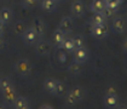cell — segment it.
Instances as JSON below:
<instances>
[{
  "label": "cell",
  "instance_id": "6da1fadb",
  "mask_svg": "<svg viewBox=\"0 0 127 109\" xmlns=\"http://www.w3.org/2000/svg\"><path fill=\"white\" fill-rule=\"evenodd\" d=\"M15 69L16 72L22 75V76H28L30 75V73H32V70H33V66H32V63H30L29 60H27V58H21L16 62V64H15Z\"/></svg>",
  "mask_w": 127,
  "mask_h": 109
},
{
  "label": "cell",
  "instance_id": "7a4b0ae2",
  "mask_svg": "<svg viewBox=\"0 0 127 109\" xmlns=\"http://www.w3.org/2000/svg\"><path fill=\"white\" fill-rule=\"evenodd\" d=\"M22 39L24 41V44H27V45H35L36 41L40 40V38H39V35L36 34V32L33 29L32 27H29V28H26V29L23 30Z\"/></svg>",
  "mask_w": 127,
  "mask_h": 109
},
{
  "label": "cell",
  "instance_id": "3957f363",
  "mask_svg": "<svg viewBox=\"0 0 127 109\" xmlns=\"http://www.w3.org/2000/svg\"><path fill=\"white\" fill-rule=\"evenodd\" d=\"M52 50V44L46 40H38L35 44V53L40 56H49Z\"/></svg>",
  "mask_w": 127,
  "mask_h": 109
},
{
  "label": "cell",
  "instance_id": "277c9868",
  "mask_svg": "<svg viewBox=\"0 0 127 109\" xmlns=\"http://www.w3.org/2000/svg\"><path fill=\"white\" fill-rule=\"evenodd\" d=\"M88 50L84 46V47H79V49H75L73 51V61L78 62L80 64H85L88 60Z\"/></svg>",
  "mask_w": 127,
  "mask_h": 109
},
{
  "label": "cell",
  "instance_id": "5b68a950",
  "mask_svg": "<svg viewBox=\"0 0 127 109\" xmlns=\"http://www.w3.org/2000/svg\"><path fill=\"white\" fill-rule=\"evenodd\" d=\"M91 34L92 36L97 38V39H104L109 35V29H108L107 23L105 24H96L92 26L91 28Z\"/></svg>",
  "mask_w": 127,
  "mask_h": 109
},
{
  "label": "cell",
  "instance_id": "8992f818",
  "mask_svg": "<svg viewBox=\"0 0 127 109\" xmlns=\"http://www.w3.org/2000/svg\"><path fill=\"white\" fill-rule=\"evenodd\" d=\"M70 13L73 17H81L85 13V5L81 0H74L70 6Z\"/></svg>",
  "mask_w": 127,
  "mask_h": 109
},
{
  "label": "cell",
  "instance_id": "52a82bcc",
  "mask_svg": "<svg viewBox=\"0 0 127 109\" xmlns=\"http://www.w3.org/2000/svg\"><path fill=\"white\" fill-rule=\"evenodd\" d=\"M32 28L36 32V34L39 35V38L41 39L45 34V30H46V26H45V22L42 18L40 17H35L33 22H32Z\"/></svg>",
  "mask_w": 127,
  "mask_h": 109
},
{
  "label": "cell",
  "instance_id": "ba28073f",
  "mask_svg": "<svg viewBox=\"0 0 127 109\" xmlns=\"http://www.w3.org/2000/svg\"><path fill=\"white\" fill-rule=\"evenodd\" d=\"M65 39V34L62 32V30H59L58 28L53 32V34H52V36H51V44L53 45V46H56L57 49H61L62 47V44H63V41Z\"/></svg>",
  "mask_w": 127,
  "mask_h": 109
},
{
  "label": "cell",
  "instance_id": "9c48e42d",
  "mask_svg": "<svg viewBox=\"0 0 127 109\" xmlns=\"http://www.w3.org/2000/svg\"><path fill=\"white\" fill-rule=\"evenodd\" d=\"M119 102H120V99H119V96H117L116 93H107L104 96V99H103L104 106L109 109L116 108Z\"/></svg>",
  "mask_w": 127,
  "mask_h": 109
},
{
  "label": "cell",
  "instance_id": "30bf717a",
  "mask_svg": "<svg viewBox=\"0 0 127 109\" xmlns=\"http://www.w3.org/2000/svg\"><path fill=\"white\" fill-rule=\"evenodd\" d=\"M58 29L62 30L64 34H68L73 29V17L70 16H65L63 17L58 24Z\"/></svg>",
  "mask_w": 127,
  "mask_h": 109
},
{
  "label": "cell",
  "instance_id": "8fae6325",
  "mask_svg": "<svg viewBox=\"0 0 127 109\" xmlns=\"http://www.w3.org/2000/svg\"><path fill=\"white\" fill-rule=\"evenodd\" d=\"M11 107L13 109H28V108H30L28 99L26 98V97H23V96H17L16 98L13 99Z\"/></svg>",
  "mask_w": 127,
  "mask_h": 109
},
{
  "label": "cell",
  "instance_id": "7c38bea8",
  "mask_svg": "<svg viewBox=\"0 0 127 109\" xmlns=\"http://www.w3.org/2000/svg\"><path fill=\"white\" fill-rule=\"evenodd\" d=\"M1 95H2V99H4L5 103H12L13 99L17 97V92H16L15 86H11L9 89H6L5 91H2Z\"/></svg>",
  "mask_w": 127,
  "mask_h": 109
},
{
  "label": "cell",
  "instance_id": "4fadbf2b",
  "mask_svg": "<svg viewBox=\"0 0 127 109\" xmlns=\"http://www.w3.org/2000/svg\"><path fill=\"white\" fill-rule=\"evenodd\" d=\"M111 29L116 34H122L125 32V20L121 17H116L111 23Z\"/></svg>",
  "mask_w": 127,
  "mask_h": 109
},
{
  "label": "cell",
  "instance_id": "5bb4252c",
  "mask_svg": "<svg viewBox=\"0 0 127 109\" xmlns=\"http://www.w3.org/2000/svg\"><path fill=\"white\" fill-rule=\"evenodd\" d=\"M13 18V12L10 7H2L0 10V20L4 22V24H9L11 23V21Z\"/></svg>",
  "mask_w": 127,
  "mask_h": 109
},
{
  "label": "cell",
  "instance_id": "9a60e30c",
  "mask_svg": "<svg viewBox=\"0 0 127 109\" xmlns=\"http://www.w3.org/2000/svg\"><path fill=\"white\" fill-rule=\"evenodd\" d=\"M40 6H41V9L45 12H53L57 9L58 2L56 0H42L40 2Z\"/></svg>",
  "mask_w": 127,
  "mask_h": 109
},
{
  "label": "cell",
  "instance_id": "2e32d148",
  "mask_svg": "<svg viewBox=\"0 0 127 109\" xmlns=\"http://www.w3.org/2000/svg\"><path fill=\"white\" fill-rule=\"evenodd\" d=\"M68 72H69V74H70L71 76H78V75L81 74V72H82V64H80V63H78V62L73 61V62L69 64Z\"/></svg>",
  "mask_w": 127,
  "mask_h": 109
},
{
  "label": "cell",
  "instance_id": "e0dca14e",
  "mask_svg": "<svg viewBox=\"0 0 127 109\" xmlns=\"http://www.w3.org/2000/svg\"><path fill=\"white\" fill-rule=\"evenodd\" d=\"M70 92L73 93V96L75 97L78 103L81 102L82 99L85 98V96H86V91H85V89L82 86H75V87H73V89L70 90Z\"/></svg>",
  "mask_w": 127,
  "mask_h": 109
},
{
  "label": "cell",
  "instance_id": "ac0fdd59",
  "mask_svg": "<svg viewBox=\"0 0 127 109\" xmlns=\"http://www.w3.org/2000/svg\"><path fill=\"white\" fill-rule=\"evenodd\" d=\"M67 92V87H65V84L61 80H56V86L53 90V93L52 95H56L58 97H63Z\"/></svg>",
  "mask_w": 127,
  "mask_h": 109
},
{
  "label": "cell",
  "instance_id": "d6986e66",
  "mask_svg": "<svg viewBox=\"0 0 127 109\" xmlns=\"http://www.w3.org/2000/svg\"><path fill=\"white\" fill-rule=\"evenodd\" d=\"M55 86H56V79H53V78H47L42 84L44 91H46L47 93H51V95L53 93Z\"/></svg>",
  "mask_w": 127,
  "mask_h": 109
},
{
  "label": "cell",
  "instance_id": "ffe728a7",
  "mask_svg": "<svg viewBox=\"0 0 127 109\" xmlns=\"http://www.w3.org/2000/svg\"><path fill=\"white\" fill-rule=\"evenodd\" d=\"M105 7V1L104 0H92L91 2V11L93 13L96 12H102Z\"/></svg>",
  "mask_w": 127,
  "mask_h": 109
},
{
  "label": "cell",
  "instance_id": "44dd1931",
  "mask_svg": "<svg viewBox=\"0 0 127 109\" xmlns=\"http://www.w3.org/2000/svg\"><path fill=\"white\" fill-rule=\"evenodd\" d=\"M107 23V18L103 16L102 12H96L93 13V16L91 17V24L96 26V24H105Z\"/></svg>",
  "mask_w": 127,
  "mask_h": 109
},
{
  "label": "cell",
  "instance_id": "7402d4cb",
  "mask_svg": "<svg viewBox=\"0 0 127 109\" xmlns=\"http://www.w3.org/2000/svg\"><path fill=\"white\" fill-rule=\"evenodd\" d=\"M11 86H13V82H12V79L11 78H0V92L5 91L6 89H9Z\"/></svg>",
  "mask_w": 127,
  "mask_h": 109
},
{
  "label": "cell",
  "instance_id": "603a6c76",
  "mask_svg": "<svg viewBox=\"0 0 127 109\" xmlns=\"http://www.w3.org/2000/svg\"><path fill=\"white\" fill-rule=\"evenodd\" d=\"M64 97V102H65V106H68V107H73V106H75L78 102H76V99L75 97L73 96V93L70 92V91H67L65 92V95L63 96Z\"/></svg>",
  "mask_w": 127,
  "mask_h": 109
},
{
  "label": "cell",
  "instance_id": "cb8c5ba5",
  "mask_svg": "<svg viewBox=\"0 0 127 109\" xmlns=\"http://www.w3.org/2000/svg\"><path fill=\"white\" fill-rule=\"evenodd\" d=\"M61 49H63L65 52H73L75 50V47H74V44H73L71 38H65L64 41H63V44H62V47Z\"/></svg>",
  "mask_w": 127,
  "mask_h": 109
},
{
  "label": "cell",
  "instance_id": "d4e9b609",
  "mask_svg": "<svg viewBox=\"0 0 127 109\" xmlns=\"http://www.w3.org/2000/svg\"><path fill=\"white\" fill-rule=\"evenodd\" d=\"M73 40V44H74V47L75 49H79V47H84L85 46V38L82 35H75L71 38Z\"/></svg>",
  "mask_w": 127,
  "mask_h": 109
},
{
  "label": "cell",
  "instance_id": "484cf974",
  "mask_svg": "<svg viewBox=\"0 0 127 109\" xmlns=\"http://www.w3.org/2000/svg\"><path fill=\"white\" fill-rule=\"evenodd\" d=\"M102 13H103V16L105 17V18H111V17H114V15L116 13V10H114V9H111V7H109L105 5V7H104V10L102 11Z\"/></svg>",
  "mask_w": 127,
  "mask_h": 109
},
{
  "label": "cell",
  "instance_id": "4316f807",
  "mask_svg": "<svg viewBox=\"0 0 127 109\" xmlns=\"http://www.w3.org/2000/svg\"><path fill=\"white\" fill-rule=\"evenodd\" d=\"M22 4L26 9H33L38 5V0H22Z\"/></svg>",
  "mask_w": 127,
  "mask_h": 109
},
{
  "label": "cell",
  "instance_id": "83f0119b",
  "mask_svg": "<svg viewBox=\"0 0 127 109\" xmlns=\"http://www.w3.org/2000/svg\"><path fill=\"white\" fill-rule=\"evenodd\" d=\"M122 1H124V0H111V1H108V2H105V5L117 11V9L120 7V5H121V2H122Z\"/></svg>",
  "mask_w": 127,
  "mask_h": 109
},
{
  "label": "cell",
  "instance_id": "f1b7e54d",
  "mask_svg": "<svg viewBox=\"0 0 127 109\" xmlns=\"http://www.w3.org/2000/svg\"><path fill=\"white\" fill-rule=\"evenodd\" d=\"M57 60L61 64H64L65 62H67V53L65 52H63V51H61L57 53Z\"/></svg>",
  "mask_w": 127,
  "mask_h": 109
},
{
  "label": "cell",
  "instance_id": "f546056e",
  "mask_svg": "<svg viewBox=\"0 0 127 109\" xmlns=\"http://www.w3.org/2000/svg\"><path fill=\"white\" fill-rule=\"evenodd\" d=\"M24 29H26V28H24V26H23L22 22H18V23L16 24V27H15V30H16L17 33H21V34L23 33V30Z\"/></svg>",
  "mask_w": 127,
  "mask_h": 109
},
{
  "label": "cell",
  "instance_id": "4dcf8cb0",
  "mask_svg": "<svg viewBox=\"0 0 127 109\" xmlns=\"http://www.w3.org/2000/svg\"><path fill=\"white\" fill-rule=\"evenodd\" d=\"M5 46H6V40L2 35H0V51L5 49Z\"/></svg>",
  "mask_w": 127,
  "mask_h": 109
},
{
  "label": "cell",
  "instance_id": "1f68e13d",
  "mask_svg": "<svg viewBox=\"0 0 127 109\" xmlns=\"http://www.w3.org/2000/svg\"><path fill=\"white\" fill-rule=\"evenodd\" d=\"M4 30H5V24H4V22L0 20V35H2L4 34Z\"/></svg>",
  "mask_w": 127,
  "mask_h": 109
},
{
  "label": "cell",
  "instance_id": "d6a6232c",
  "mask_svg": "<svg viewBox=\"0 0 127 109\" xmlns=\"http://www.w3.org/2000/svg\"><path fill=\"white\" fill-rule=\"evenodd\" d=\"M107 93H116V91H115V87H110V89H108Z\"/></svg>",
  "mask_w": 127,
  "mask_h": 109
},
{
  "label": "cell",
  "instance_id": "836d02e7",
  "mask_svg": "<svg viewBox=\"0 0 127 109\" xmlns=\"http://www.w3.org/2000/svg\"><path fill=\"white\" fill-rule=\"evenodd\" d=\"M40 108H41V109H45V108H47V109H52L53 107H52V106H50V104H44V106H41Z\"/></svg>",
  "mask_w": 127,
  "mask_h": 109
},
{
  "label": "cell",
  "instance_id": "e575fe53",
  "mask_svg": "<svg viewBox=\"0 0 127 109\" xmlns=\"http://www.w3.org/2000/svg\"><path fill=\"white\" fill-rule=\"evenodd\" d=\"M5 108H7L6 104H0V109H5Z\"/></svg>",
  "mask_w": 127,
  "mask_h": 109
},
{
  "label": "cell",
  "instance_id": "d590c367",
  "mask_svg": "<svg viewBox=\"0 0 127 109\" xmlns=\"http://www.w3.org/2000/svg\"><path fill=\"white\" fill-rule=\"evenodd\" d=\"M56 1H57V2H62L63 0H56Z\"/></svg>",
  "mask_w": 127,
  "mask_h": 109
},
{
  "label": "cell",
  "instance_id": "8d00e7d4",
  "mask_svg": "<svg viewBox=\"0 0 127 109\" xmlns=\"http://www.w3.org/2000/svg\"><path fill=\"white\" fill-rule=\"evenodd\" d=\"M41 1H42V0H38V4H40V2H41Z\"/></svg>",
  "mask_w": 127,
  "mask_h": 109
},
{
  "label": "cell",
  "instance_id": "74e56055",
  "mask_svg": "<svg viewBox=\"0 0 127 109\" xmlns=\"http://www.w3.org/2000/svg\"><path fill=\"white\" fill-rule=\"evenodd\" d=\"M104 1H105V2H108V1H111V0H104Z\"/></svg>",
  "mask_w": 127,
  "mask_h": 109
},
{
  "label": "cell",
  "instance_id": "f35d334b",
  "mask_svg": "<svg viewBox=\"0 0 127 109\" xmlns=\"http://www.w3.org/2000/svg\"><path fill=\"white\" fill-rule=\"evenodd\" d=\"M73 1H74V0H73Z\"/></svg>",
  "mask_w": 127,
  "mask_h": 109
}]
</instances>
